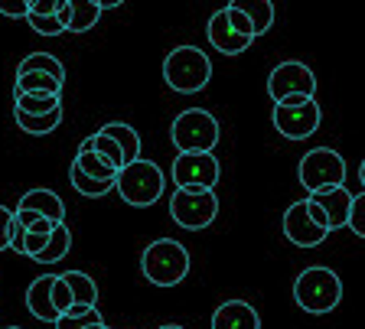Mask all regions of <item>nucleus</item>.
<instances>
[{"instance_id": "8", "label": "nucleus", "mask_w": 365, "mask_h": 329, "mask_svg": "<svg viewBox=\"0 0 365 329\" xmlns=\"http://www.w3.org/2000/svg\"><path fill=\"white\" fill-rule=\"evenodd\" d=\"M329 222L323 209L313 206L310 199H300L284 212V235H287L290 245L297 248H319L329 238Z\"/></svg>"}, {"instance_id": "29", "label": "nucleus", "mask_w": 365, "mask_h": 329, "mask_svg": "<svg viewBox=\"0 0 365 329\" xmlns=\"http://www.w3.org/2000/svg\"><path fill=\"white\" fill-rule=\"evenodd\" d=\"M26 24H30L39 36H62V33H68L66 20H62L59 14H30Z\"/></svg>"}, {"instance_id": "14", "label": "nucleus", "mask_w": 365, "mask_h": 329, "mask_svg": "<svg viewBox=\"0 0 365 329\" xmlns=\"http://www.w3.org/2000/svg\"><path fill=\"white\" fill-rule=\"evenodd\" d=\"M212 329H261V316L248 300H225L212 313Z\"/></svg>"}, {"instance_id": "1", "label": "nucleus", "mask_w": 365, "mask_h": 329, "mask_svg": "<svg viewBox=\"0 0 365 329\" xmlns=\"http://www.w3.org/2000/svg\"><path fill=\"white\" fill-rule=\"evenodd\" d=\"M294 300L300 310H307V313H313V316H323V313H329V310H336L342 300L339 274L323 268V264L300 271L294 281Z\"/></svg>"}, {"instance_id": "17", "label": "nucleus", "mask_w": 365, "mask_h": 329, "mask_svg": "<svg viewBox=\"0 0 365 329\" xmlns=\"http://www.w3.org/2000/svg\"><path fill=\"white\" fill-rule=\"evenodd\" d=\"M62 85L49 72H16V88L14 92H30V95H62Z\"/></svg>"}, {"instance_id": "31", "label": "nucleus", "mask_w": 365, "mask_h": 329, "mask_svg": "<svg viewBox=\"0 0 365 329\" xmlns=\"http://www.w3.org/2000/svg\"><path fill=\"white\" fill-rule=\"evenodd\" d=\"M14 235H16V212L0 206V251L14 248Z\"/></svg>"}, {"instance_id": "10", "label": "nucleus", "mask_w": 365, "mask_h": 329, "mask_svg": "<svg viewBox=\"0 0 365 329\" xmlns=\"http://www.w3.org/2000/svg\"><path fill=\"white\" fill-rule=\"evenodd\" d=\"M274 127L281 130L287 140H307L317 134L323 111L317 101H304V105H274Z\"/></svg>"}, {"instance_id": "6", "label": "nucleus", "mask_w": 365, "mask_h": 329, "mask_svg": "<svg viewBox=\"0 0 365 329\" xmlns=\"http://www.w3.org/2000/svg\"><path fill=\"white\" fill-rule=\"evenodd\" d=\"M267 95L274 98V105H304V101H310L317 95V75L310 72V66L287 59L271 69Z\"/></svg>"}, {"instance_id": "41", "label": "nucleus", "mask_w": 365, "mask_h": 329, "mask_svg": "<svg viewBox=\"0 0 365 329\" xmlns=\"http://www.w3.org/2000/svg\"><path fill=\"white\" fill-rule=\"evenodd\" d=\"M4 329H23V326H4Z\"/></svg>"}, {"instance_id": "24", "label": "nucleus", "mask_w": 365, "mask_h": 329, "mask_svg": "<svg viewBox=\"0 0 365 329\" xmlns=\"http://www.w3.org/2000/svg\"><path fill=\"white\" fill-rule=\"evenodd\" d=\"M16 111L26 115H53L62 108V95H30V92H14Z\"/></svg>"}, {"instance_id": "19", "label": "nucleus", "mask_w": 365, "mask_h": 329, "mask_svg": "<svg viewBox=\"0 0 365 329\" xmlns=\"http://www.w3.org/2000/svg\"><path fill=\"white\" fill-rule=\"evenodd\" d=\"M68 10H72L68 33H88L91 26L101 20V4L98 0H68Z\"/></svg>"}, {"instance_id": "2", "label": "nucleus", "mask_w": 365, "mask_h": 329, "mask_svg": "<svg viewBox=\"0 0 365 329\" xmlns=\"http://www.w3.org/2000/svg\"><path fill=\"white\" fill-rule=\"evenodd\" d=\"M140 271L157 287H176L190 274V251L176 238H157L140 254Z\"/></svg>"}, {"instance_id": "32", "label": "nucleus", "mask_w": 365, "mask_h": 329, "mask_svg": "<svg viewBox=\"0 0 365 329\" xmlns=\"http://www.w3.org/2000/svg\"><path fill=\"white\" fill-rule=\"evenodd\" d=\"M349 229L356 231L359 238H365V189L356 192V199H352V215H349Z\"/></svg>"}, {"instance_id": "28", "label": "nucleus", "mask_w": 365, "mask_h": 329, "mask_svg": "<svg viewBox=\"0 0 365 329\" xmlns=\"http://www.w3.org/2000/svg\"><path fill=\"white\" fill-rule=\"evenodd\" d=\"M16 72H49V75H56L59 82H66V66L49 53H30L16 66Z\"/></svg>"}, {"instance_id": "35", "label": "nucleus", "mask_w": 365, "mask_h": 329, "mask_svg": "<svg viewBox=\"0 0 365 329\" xmlns=\"http://www.w3.org/2000/svg\"><path fill=\"white\" fill-rule=\"evenodd\" d=\"M0 14L4 16H30V0H0Z\"/></svg>"}, {"instance_id": "9", "label": "nucleus", "mask_w": 365, "mask_h": 329, "mask_svg": "<svg viewBox=\"0 0 365 329\" xmlns=\"http://www.w3.org/2000/svg\"><path fill=\"white\" fill-rule=\"evenodd\" d=\"M300 183L307 192L342 186L346 183V160L333 147H317V150L304 153V160H300Z\"/></svg>"}, {"instance_id": "43", "label": "nucleus", "mask_w": 365, "mask_h": 329, "mask_svg": "<svg viewBox=\"0 0 365 329\" xmlns=\"http://www.w3.org/2000/svg\"><path fill=\"white\" fill-rule=\"evenodd\" d=\"M0 329H4V326H0Z\"/></svg>"}, {"instance_id": "16", "label": "nucleus", "mask_w": 365, "mask_h": 329, "mask_svg": "<svg viewBox=\"0 0 365 329\" xmlns=\"http://www.w3.org/2000/svg\"><path fill=\"white\" fill-rule=\"evenodd\" d=\"M16 209H26V212H39L46 219H53V222H62L66 219V202L56 196L53 189H30L23 192Z\"/></svg>"}, {"instance_id": "15", "label": "nucleus", "mask_w": 365, "mask_h": 329, "mask_svg": "<svg viewBox=\"0 0 365 329\" xmlns=\"http://www.w3.org/2000/svg\"><path fill=\"white\" fill-rule=\"evenodd\" d=\"M53 283H56V274H43L26 287V310H30L36 320L43 323H56L59 320V310H56V300H53Z\"/></svg>"}, {"instance_id": "39", "label": "nucleus", "mask_w": 365, "mask_h": 329, "mask_svg": "<svg viewBox=\"0 0 365 329\" xmlns=\"http://www.w3.org/2000/svg\"><path fill=\"white\" fill-rule=\"evenodd\" d=\"M359 179H362V189H365V160H362V167H359Z\"/></svg>"}, {"instance_id": "33", "label": "nucleus", "mask_w": 365, "mask_h": 329, "mask_svg": "<svg viewBox=\"0 0 365 329\" xmlns=\"http://www.w3.org/2000/svg\"><path fill=\"white\" fill-rule=\"evenodd\" d=\"M95 320H101V313H98V306H95V310H88V313L85 316H59V320L53 323L56 329H85L88 326V323H95Z\"/></svg>"}, {"instance_id": "11", "label": "nucleus", "mask_w": 365, "mask_h": 329, "mask_svg": "<svg viewBox=\"0 0 365 329\" xmlns=\"http://www.w3.org/2000/svg\"><path fill=\"white\" fill-rule=\"evenodd\" d=\"M170 177H173L176 189H186V186L215 189V183H219V160L212 153H176Z\"/></svg>"}, {"instance_id": "21", "label": "nucleus", "mask_w": 365, "mask_h": 329, "mask_svg": "<svg viewBox=\"0 0 365 329\" xmlns=\"http://www.w3.org/2000/svg\"><path fill=\"white\" fill-rule=\"evenodd\" d=\"M68 251H72V231H68L66 222H59L56 231L49 235V245H46L33 261H39V264H56V261H62Z\"/></svg>"}, {"instance_id": "23", "label": "nucleus", "mask_w": 365, "mask_h": 329, "mask_svg": "<svg viewBox=\"0 0 365 329\" xmlns=\"http://www.w3.org/2000/svg\"><path fill=\"white\" fill-rule=\"evenodd\" d=\"M105 134H111L118 144H121V150H124V160L128 163H134V160H140V134H137L130 124H121V121H114V124H105ZM124 163V167H128Z\"/></svg>"}, {"instance_id": "18", "label": "nucleus", "mask_w": 365, "mask_h": 329, "mask_svg": "<svg viewBox=\"0 0 365 329\" xmlns=\"http://www.w3.org/2000/svg\"><path fill=\"white\" fill-rule=\"evenodd\" d=\"M66 283L72 287V297H76V306H85V310H95L98 303V283L91 281L85 271H66Z\"/></svg>"}, {"instance_id": "3", "label": "nucleus", "mask_w": 365, "mask_h": 329, "mask_svg": "<svg viewBox=\"0 0 365 329\" xmlns=\"http://www.w3.org/2000/svg\"><path fill=\"white\" fill-rule=\"evenodd\" d=\"M163 78L180 95L202 92L205 85H209V78H212V59L199 46H176L163 59Z\"/></svg>"}, {"instance_id": "40", "label": "nucleus", "mask_w": 365, "mask_h": 329, "mask_svg": "<svg viewBox=\"0 0 365 329\" xmlns=\"http://www.w3.org/2000/svg\"><path fill=\"white\" fill-rule=\"evenodd\" d=\"M160 329H182V326H173V323H170V326H160Z\"/></svg>"}, {"instance_id": "30", "label": "nucleus", "mask_w": 365, "mask_h": 329, "mask_svg": "<svg viewBox=\"0 0 365 329\" xmlns=\"http://www.w3.org/2000/svg\"><path fill=\"white\" fill-rule=\"evenodd\" d=\"M53 300H56V310L59 316H66L72 306H76V297H72V287L66 283V277L56 274V283H53Z\"/></svg>"}, {"instance_id": "26", "label": "nucleus", "mask_w": 365, "mask_h": 329, "mask_svg": "<svg viewBox=\"0 0 365 329\" xmlns=\"http://www.w3.org/2000/svg\"><path fill=\"white\" fill-rule=\"evenodd\" d=\"M232 7L245 10V14L251 16V24H255L258 36H264V33L274 26V4L271 0H232Z\"/></svg>"}, {"instance_id": "20", "label": "nucleus", "mask_w": 365, "mask_h": 329, "mask_svg": "<svg viewBox=\"0 0 365 329\" xmlns=\"http://www.w3.org/2000/svg\"><path fill=\"white\" fill-rule=\"evenodd\" d=\"M68 179H72V186H76V192H82V196H88V199H98V196H108V192L118 186V179H95L88 177L82 167H68Z\"/></svg>"}, {"instance_id": "36", "label": "nucleus", "mask_w": 365, "mask_h": 329, "mask_svg": "<svg viewBox=\"0 0 365 329\" xmlns=\"http://www.w3.org/2000/svg\"><path fill=\"white\" fill-rule=\"evenodd\" d=\"M62 4H66V0H33L30 14H59Z\"/></svg>"}, {"instance_id": "4", "label": "nucleus", "mask_w": 365, "mask_h": 329, "mask_svg": "<svg viewBox=\"0 0 365 329\" xmlns=\"http://www.w3.org/2000/svg\"><path fill=\"white\" fill-rule=\"evenodd\" d=\"M163 186H167V177H163V169L157 167L153 160H134L128 167H121L118 173V186L114 189L121 192V199L134 209H147L163 196Z\"/></svg>"}, {"instance_id": "22", "label": "nucleus", "mask_w": 365, "mask_h": 329, "mask_svg": "<svg viewBox=\"0 0 365 329\" xmlns=\"http://www.w3.org/2000/svg\"><path fill=\"white\" fill-rule=\"evenodd\" d=\"M72 163H76V167H82L85 173H88V177H95V179H118V173H121V169L114 167L111 160H105L98 150H78Z\"/></svg>"}, {"instance_id": "34", "label": "nucleus", "mask_w": 365, "mask_h": 329, "mask_svg": "<svg viewBox=\"0 0 365 329\" xmlns=\"http://www.w3.org/2000/svg\"><path fill=\"white\" fill-rule=\"evenodd\" d=\"M228 20H232V26H235L238 33H242V36H258V30H255V24H251V16L245 14V10H238V7H232V4H228Z\"/></svg>"}, {"instance_id": "27", "label": "nucleus", "mask_w": 365, "mask_h": 329, "mask_svg": "<svg viewBox=\"0 0 365 329\" xmlns=\"http://www.w3.org/2000/svg\"><path fill=\"white\" fill-rule=\"evenodd\" d=\"M14 118H16V124H20V130L43 137V134H53V130L62 124V108L53 111V115H26V111H16Z\"/></svg>"}, {"instance_id": "42", "label": "nucleus", "mask_w": 365, "mask_h": 329, "mask_svg": "<svg viewBox=\"0 0 365 329\" xmlns=\"http://www.w3.org/2000/svg\"><path fill=\"white\" fill-rule=\"evenodd\" d=\"M108 329H111V326H108Z\"/></svg>"}, {"instance_id": "7", "label": "nucleus", "mask_w": 365, "mask_h": 329, "mask_svg": "<svg viewBox=\"0 0 365 329\" xmlns=\"http://www.w3.org/2000/svg\"><path fill=\"white\" fill-rule=\"evenodd\" d=\"M219 215V199H215L212 189H202V186H186V189H176L170 196V219H173L180 229H209Z\"/></svg>"}, {"instance_id": "37", "label": "nucleus", "mask_w": 365, "mask_h": 329, "mask_svg": "<svg viewBox=\"0 0 365 329\" xmlns=\"http://www.w3.org/2000/svg\"><path fill=\"white\" fill-rule=\"evenodd\" d=\"M98 4H101V10H114V7H121L124 0H98Z\"/></svg>"}, {"instance_id": "5", "label": "nucleus", "mask_w": 365, "mask_h": 329, "mask_svg": "<svg viewBox=\"0 0 365 329\" xmlns=\"http://www.w3.org/2000/svg\"><path fill=\"white\" fill-rule=\"evenodd\" d=\"M170 140L180 153H212L219 144V121L205 108H186L176 115Z\"/></svg>"}, {"instance_id": "38", "label": "nucleus", "mask_w": 365, "mask_h": 329, "mask_svg": "<svg viewBox=\"0 0 365 329\" xmlns=\"http://www.w3.org/2000/svg\"><path fill=\"white\" fill-rule=\"evenodd\" d=\"M85 329H108V326H105V320H95V323H88Z\"/></svg>"}, {"instance_id": "13", "label": "nucleus", "mask_w": 365, "mask_h": 329, "mask_svg": "<svg viewBox=\"0 0 365 329\" xmlns=\"http://www.w3.org/2000/svg\"><path fill=\"white\" fill-rule=\"evenodd\" d=\"M209 43H212V49H219L222 56H238V53H245L255 39L242 36V33L232 26L228 10H215V14L209 16Z\"/></svg>"}, {"instance_id": "25", "label": "nucleus", "mask_w": 365, "mask_h": 329, "mask_svg": "<svg viewBox=\"0 0 365 329\" xmlns=\"http://www.w3.org/2000/svg\"><path fill=\"white\" fill-rule=\"evenodd\" d=\"M78 150H98L101 157H105V160H111L114 167L121 169L124 163V150H121V144H118V140L111 137V134H105V130H98V134H91V137H85L82 144H78Z\"/></svg>"}, {"instance_id": "12", "label": "nucleus", "mask_w": 365, "mask_h": 329, "mask_svg": "<svg viewBox=\"0 0 365 329\" xmlns=\"http://www.w3.org/2000/svg\"><path fill=\"white\" fill-rule=\"evenodd\" d=\"M307 199L313 202V206L323 209V215H327L329 229H346L349 225V215H352V199H356V192H349L346 186H329V189H319V192H310Z\"/></svg>"}]
</instances>
